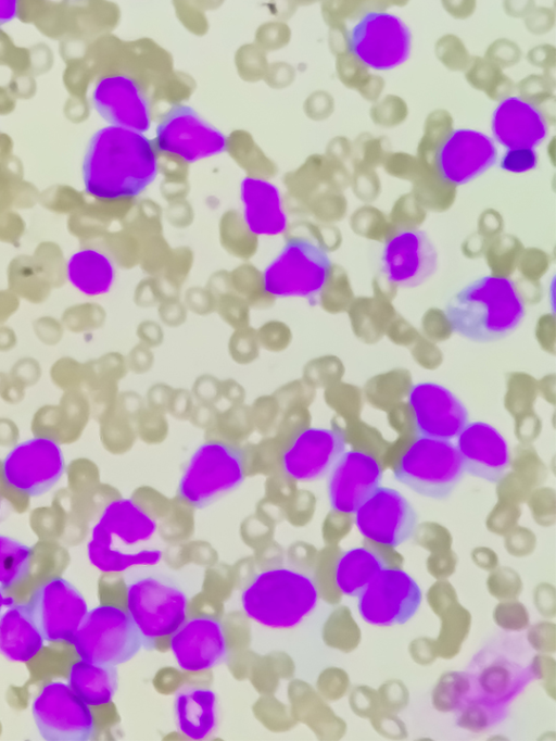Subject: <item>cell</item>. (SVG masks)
I'll use <instances>...</instances> for the list:
<instances>
[{
	"mask_svg": "<svg viewBox=\"0 0 556 741\" xmlns=\"http://www.w3.org/2000/svg\"><path fill=\"white\" fill-rule=\"evenodd\" d=\"M536 676L534 654L522 633L496 635L472 656L456 700L458 726L481 730L497 725L508 704Z\"/></svg>",
	"mask_w": 556,
	"mask_h": 741,
	"instance_id": "obj_1",
	"label": "cell"
},
{
	"mask_svg": "<svg viewBox=\"0 0 556 741\" xmlns=\"http://www.w3.org/2000/svg\"><path fill=\"white\" fill-rule=\"evenodd\" d=\"M81 172L85 190L91 197L131 199L156 178L157 150L144 134L109 125L90 138Z\"/></svg>",
	"mask_w": 556,
	"mask_h": 741,
	"instance_id": "obj_2",
	"label": "cell"
},
{
	"mask_svg": "<svg viewBox=\"0 0 556 741\" xmlns=\"http://www.w3.org/2000/svg\"><path fill=\"white\" fill-rule=\"evenodd\" d=\"M526 316V304L515 281L504 276H482L450 298L444 317L451 330L479 343L511 335Z\"/></svg>",
	"mask_w": 556,
	"mask_h": 741,
	"instance_id": "obj_3",
	"label": "cell"
},
{
	"mask_svg": "<svg viewBox=\"0 0 556 741\" xmlns=\"http://www.w3.org/2000/svg\"><path fill=\"white\" fill-rule=\"evenodd\" d=\"M157 529L155 519L131 499H116L103 510L87 545L88 558L103 573H121L135 566L156 565L159 548H141Z\"/></svg>",
	"mask_w": 556,
	"mask_h": 741,
	"instance_id": "obj_4",
	"label": "cell"
},
{
	"mask_svg": "<svg viewBox=\"0 0 556 741\" xmlns=\"http://www.w3.org/2000/svg\"><path fill=\"white\" fill-rule=\"evenodd\" d=\"M318 588L307 574L285 566L255 574L241 592L244 614L274 629L299 625L318 603Z\"/></svg>",
	"mask_w": 556,
	"mask_h": 741,
	"instance_id": "obj_5",
	"label": "cell"
},
{
	"mask_svg": "<svg viewBox=\"0 0 556 741\" xmlns=\"http://www.w3.org/2000/svg\"><path fill=\"white\" fill-rule=\"evenodd\" d=\"M247 456L238 445L210 440L195 448L177 486V497L201 510L237 490L245 480Z\"/></svg>",
	"mask_w": 556,
	"mask_h": 741,
	"instance_id": "obj_6",
	"label": "cell"
},
{
	"mask_svg": "<svg viewBox=\"0 0 556 741\" xmlns=\"http://www.w3.org/2000/svg\"><path fill=\"white\" fill-rule=\"evenodd\" d=\"M126 611L141 637L142 648L153 650L187 619L188 596L169 576L146 574L127 583Z\"/></svg>",
	"mask_w": 556,
	"mask_h": 741,
	"instance_id": "obj_7",
	"label": "cell"
},
{
	"mask_svg": "<svg viewBox=\"0 0 556 741\" xmlns=\"http://www.w3.org/2000/svg\"><path fill=\"white\" fill-rule=\"evenodd\" d=\"M331 271V260L320 243L306 237H293L265 267L263 288L277 298L312 301L327 286Z\"/></svg>",
	"mask_w": 556,
	"mask_h": 741,
	"instance_id": "obj_8",
	"label": "cell"
},
{
	"mask_svg": "<svg viewBox=\"0 0 556 741\" xmlns=\"http://www.w3.org/2000/svg\"><path fill=\"white\" fill-rule=\"evenodd\" d=\"M395 479L414 492L435 500L448 498L465 470L451 440L416 438L393 468Z\"/></svg>",
	"mask_w": 556,
	"mask_h": 741,
	"instance_id": "obj_9",
	"label": "cell"
},
{
	"mask_svg": "<svg viewBox=\"0 0 556 741\" xmlns=\"http://www.w3.org/2000/svg\"><path fill=\"white\" fill-rule=\"evenodd\" d=\"M72 643L80 660L112 666L128 662L142 648L128 612L112 604L88 611Z\"/></svg>",
	"mask_w": 556,
	"mask_h": 741,
	"instance_id": "obj_10",
	"label": "cell"
},
{
	"mask_svg": "<svg viewBox=\"0 0 556 741\" xmlns=\"http://www.w3.org/2000/svg\"><path fill=\"white\" fill-rule=\"evenodd\" d=\"M348 47L365 66L375 71H390L409 58L412 33L397 15L370 11L349 30Z\"/></svg>",
	"mask_w": 556,
	"mask_h": 741,
	"instance_id": "obj_11",
	"label": "cell"
},
{
	"mask_svg": "<svg viewBox=\"0 0 556 741\" xmlns=\"http://www.w3.org/2000/svg\"><path fill=\"white\" fill-rule=\"evenodd\" d=\"M157 151L193 163L228 149L227 136L204 120L193 108L177 103L161 117L155 128Z\"/></svg>",
	"mask_w": 556,
	"mask_h": 741,
	"instance_id": "obj_12",
	"label": "cell"
},
{
	"mask_svg": "<svg viewBox=\"0 0 556 741\" xmlns=\"http://www.w3.org/2000/svg\"><path fill=\"white\" fill-rule=\"evenodd\" d=\"M34 721L47 741H88L96 734L94 717L67 683L42 687L31 704Z\"/></svg>",
	"mask_w": 556,
	"mask_h": 741,
	"instance_id": "obj_13",
	"label": "cell"
},
{
	"mask_svg": "<svg viewBox=\"0 0 556 741\" xmlns=\"http://www.w3.org/2000/svg\"><path fill=\"white\" fill-rule=\"evenodd\" d=\"M357 598L358 613L366 623L393 626L405 624L417 613L422 594L408 573L386 566Z\"/></svg>",
	"mask_w": 556,
	"mask_h": 741,
	"instance_id": "obj_14",
	"label": "cell"
},
{
	"mask_svg": "<svg viewBox=\"0 0 556 741\" xmlns=\"http://www.w3.org/2000/svg\"><path fill=\"white\" fill-rule=\"evenodd\" d=\"M65 461L60 445L50 438H31L15 445L2 462L8 485L35 497L49 491L62 477Z\"/></svg>",
	"mask_w": 556,
	"mask_h": 741,
	"instance_id": "obj_15",
	"label": "cell"
},
{
	"mask_svg": "<svg viewBox=\"0 0 556 741\" xmlns=\"http://www.w3.org/2000/svg\"><path fill=\"white\" fill-rule=\"evenodd\" d=\"M27 605L43 640L49 642H72L88 612L83 594L60 577L40 585Z\"/></svg>",
	"mask_w": 556,
	"mask_h": 741,
	"instance_id": "obj_16",
	"label": "cell"
},
{
	"mask_svg": "<svg viewBox=\"0 0 556 741\" xmlns=\"http://www.w3.org/2000/svg\"><path fill=\"white\" fill-rule=\"evenodd\" d=\"M354 523L367 539L390 548L409 540L418 516L410 502L396 489L380 486L356 510Z\"/></svg>",
	"mask_w": 556,
	"mask_h": 741,
	"instance_id": "obj_17",
	"label": "cell"
},
{
	"mask_svg": "<svg viewBox=\"0 0 556 741\" xmlns=\"http://www.w3.org/2000/svg\"><path fill=\"white\" fill-rule=\"evenodd\" d=\"M498 158L493 138L471 128L451 130L435 152V167L441 179L460 186L478 178Z\"/></svg>",
	"mask_w": 556,
	"mask_h": 741,
	"instance_id": "obj_18",
	"label": "cell"
},
{
	"mask_svg": "<svg viewBox=\"0 0 556 741\" xmlns=\"http://www.w3.org/2000/svg\"><path fill=\"white\" fill-rule=\"evenodd\" d=\"M346 449L341 428L308 427L299 431L281 454V469L295 481L326 477Z\"/></svg>",
	"mask_w": 556,
	"mask_h": 741,
	"instance_id": "obj_19",
	"label": "cell"
},
{
	"mask_svg": "<svg viewBox=\"0 0 556 741\" xmlns=\"http://www.w3.org/2000/svg\"><path fill=\"white\" fill-rule=\"evenodd\" d=\"M407 402L419 437L452 440L469 423V413L463 401L440 384L422 381L413 385Z\"/></svg>",
	"mask_w": 556,
	"mask_h": 741,
	"instance_id": "obj_20",
	"label": "cell"
},
{
	"mask_svg": "<svg viewBox=\"0 0 556 741\" xmlns=\"http://www.w3.org/2000/svg\"><path fill=\"white\" fill-rule=\"evenodd\" d=\"M438 266V251L424 230H400L383 246L382 273L389 282L399 287L414 288L422 285L433 276Z\"/></svg>",
	"mask_w": 556,
	"mask_h": 741,
	"instance_id": "obj_21",
	"label": "cell"
},
{
	"mask_svg": "<svg viewBox=\"0 0 556 741\" xmlns=\"http://www.w3.org/2000/svg\"><path fill=\"white\" fill-rule=\"evenodd\" d=\"M169 649L180 669L208 670L228 657L226 630L215 616L200 614L186 619L169 636Z\"/></svg>",
	"mask_w": 556,
	"mask_h": 741,
	"instance_id": "obj_22",
	"label": "cell"
},
{
	"mask_svg": "<svg viewBox=\"0 0 556 741\" xmlns=\"http://www.w3.org/2000/svg\"><path fill=\"white\" fill-rule=\"evenodd\" d=\"M92 104L110 124L144 134L151 127L152 108L142 86L125 74L102 77L92 91Z\"/></svg>",
	"mask_w": 556,
	"mask_h": 741,
	"instance_id": "obj_23",
	"label": "cell"
},
{
	"mask_svg": "<svg viewBox=\"0 0 556 741\" xmlns=\"http://www.w3.org/2000/svg\"><path fill=\"white\" fill-rule=\"evenodd\" d=\"M327 476L330 507L338 513L353 514L380 487L382 468L374 454L350 450Z\"/></svg>",
	"mask_w": 556,
	"mask_h": 741,
	"instance_id": "obj_24",
	"label": "cell"
},
{
	"mask_svg": "<svg viewBox=\"0 0 556 741\" xmlns=\"http://www.w3.org/2000/svg\"><path fill=\"white\" fill-rule=\"evenodd\" d=\"M455 445L465 473L492 483L506 476L510 465L508 444L492 425L468 423L456 437Z\"/></svg>",
	"mask_w": 556,
	"mask_h": 741,
	"instance_id": "obj_25",
	"label": "cell"
},
{
	"mask_svg": "<svg viewBox=\"0 0 556 741\" xmlns=\"http://www.w3.org/2000/svg\"><path fill=\"white\" fill-rule=\"evenodd\" d=\"M493 140L506 149L540 146L547 137L548 124L542 111L518 96L502 99L491 117Z\"/></svg>",
	"mask_w": 556,
	"mask_h": 741,
	"instance_id": "obj_26",
	"label": "cell"
},
{
	"mask_svg": "<svg viewBox=\"0 0 556 741\" xmlns=\"http://www.w3.org/2000/svg\"><path fill=\"white\" fill-rule=\"evenodd\" d=\"M240 199L247 227L256 235H277L287 225L281 196L266 179L245 177L240 186Z\"/></svg>",
	"mask_w": 556,
	"mask_h": 741,
	"instance_id": "obj_27",
	"label": "cell"
},
{
	"mask_svg": "<svg viewBox=\"0 0 556 741\" xmlns=\"http://www.w3.org/2000/svg\"><path fill=\"white\" fill-rule=\"evenodd\" d=\"M174 717L179 732L190 740H204L217 725V695L206 687L186 686L174 699Z\"/></svg>",
	"mask_w": 556,
	"mask_h": 741,
	"instance_id": "obj_28",
	"label": "cell"
},
{
	"mask_svg": "<svg viewBox=\"0 0 556 741\" xmlns=\"http://www.w3.org/2000/svg\"><path fill=\"white\" fill-rule=\"evenodd\" d=\"M43 645L27 604L13 605L0 616V653L8 660L27 662Z\"/></svg>",
	"mask_w": 556,
	"mask_h": 741,
	"instance_id": "obj_29",
	"label": "cell"
},
{
	"mask_svg": "<svg viewBox=\"0 0 556 741\" xmlns=\"http://www.w3.org/2000/svg\"><path fill=\"white\" fill-rule=\"evenodd\" d=\"M68 686L88 705L109 704L118 688L116 666L77 661L70 668Z\"/></svg>",
	"mask_w": 556,
	"mask_h": 741,
	"instance_id": "obj_30",
	"label": "cell"
},
{
	"mask_svg": "<svg viewBox=\"0 0 556 741\" xmlns=\"http://www.w3.org/2000/svg\"><path fill=\"white\" fill-rule=\"evenodd\" d=\"M387 566L374 550L357 547L342 553L334 567L338 589L348 596H358L368 583Z\"/></svg>",
	"mask_w": 556,
	"mask_h": 741,
	"instance_id": "obj_31",
	"label": "cell"
},
{
	"mask_svg": "<svg viewBox=\"0 0 556 741\" xmlns=\"http://www.w3.org/2000/svg\"><path fill=\"white\" fill-rule=\"evenodd\" d=\"M66 273L73 286L88 296L105 292L114 279L111 260L94 249L75 252L67 261Z\"/></svg>",
	"mask_w": 556,
	"mask_h": 741,
	"instance_id": "obj_32",
	"label": "cell"
},
{
	"mask_svg": "<svg viewBox=\"0 0 556 741\" xmlns=\"http://www.w3.org/2000/svg\"><path fill=\"white\" fill-rule=\"evenodd\" d=\"M33 550L11 538L0 535V587L7 589L24 580L30 569Z\"/></svg>",
	"mask_w": 556,
	"mask_h": 741,
	"instance_id": "obj_33",
	"label": "cell"
},
{
	"mask_svg": "<svg viewBox=\"0 0 556 741\" xmlns=\"http://www.w3.org/2000/svg\"><path fill=\"white\" fill-rule=\"evenodd\" d=\"M539 156L532 148L507 149L500 160V167L509 173H526L538 166Z\"/></svg>",
	"mask_w": 556,
	"mask_h": 741,
	"instance_id": "obj_34",
	"label": "cell"
},
{
	"mask_svg": "<svg viewBox=\"0 0 556 741\" xmlns=\"http://www.w3.org/2000/svg\"><path fill=\"white\" fill-rule=\"evenodd\" d=\"M17 1H0V25L12 21L17 14Z\"/></svg>",
	"mask_w": 556,
	"mask_h": 741,
	"instance_id": "obj_35",
	"label": "cell"
},
{
	"mask_svg": "<svg viewBox=\"0 0 556 741\" xmlns=\"http://www.w3.org/2000/svg\"><path fill=\"white\" fill-rule=\"evenodd\" d=\"M5 602H7V600L3 596L2 588L0 587V614H1L2 607H3Z\"/></svg>",
	"mask_w": 556,
	"mask_h": 741,
	"instance_id": "obj_36",
	"label": "cell"
}]
</instances>
